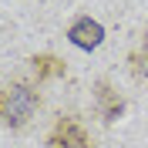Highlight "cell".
Here are the masks:
<instances>
[{"mask_svg": "<svg viewBox=\"0 0 148 148\" xmlns=\"http://www.w3.org/2000/svg\"><path fill=\"white\" fill-rule=\"evenodd\" d=\"M30 71H34V81L44 84V81H61L67 77V61L64 57L51 54V51H40V54H30Z\"/></svg>", "mask_w": 148, "mask_h": 148, "instance_id": "5", "label": "cell"}, {"mask_svg": "<svg viewBox=\"0 0 148 148\" xmlns=\"http://www.w3.org/2000/svg\"><path fill=\"white\" fill-rule=\"evenodd\" d=\"M128 71L135 81H148V27L141 30V44L128 54Z\"/></svg>", "mask_w": 148, "mask_h": 148, "instance_id": "6", "label": "cell"}, {"mask_svg": "<svg viewBox=\"0 0 148 148\" xmlns=\"http://www.w3.org/2000/svg\"><path fill=\"white\" fill-rule=\"evenodd\" d=\"M64 37L71 40L77 51H98V47L104 44V27H101V20H94L91 14H77V17L71 20L64 27Z\"/></svg>", "mask_w": 148, "mask_h": 148, "instance_id": "4", "label": "cell"}, {"mask_svg": "<svg viewBox=\"0 0 148 148\" xmlns=\"http://www.w3.org/2000/svg\"><path fill=\"white\" fill-rule=\"evenodd\" d=\"M44 145L47 148H94V138L74 111H64L54 118L51 131L44 135Z\"/></svg>", "mask_w": 148, "mask_h": 148, "instance_id": "2", "label": "cell"}, {"mask_svg": "<svg viewBox=\"0 0 148 148\" xmlns=\"http://www.w3.org/2000/svg\"><path fill=\"white\" fill-rule=\"evenodd\" d=\"M91 104H94V114L101 118V125H114V121H121L125 111H128L125 94H121L108 77H98V81L91 84Z\"/></svg>", "mask_w": 148, "mask_h": 148, "instance_id": "3", "label": "cell"}, {"mask_svg": "<svg viewBox=\"0 0 148 148\" xmlns=\"http://www.w3.org/2000/svg\"><path fill=\"white\" fill-rule=\"evenodd\" d=\"M44 108V94L40 84L27 77H14V81L0 84V125L10 131H24L37 118V111Z\"/></svg>", "mask_w": 148, "mask_h": 148, "instance_id": "1", "label": "cell"}]
</instances>
